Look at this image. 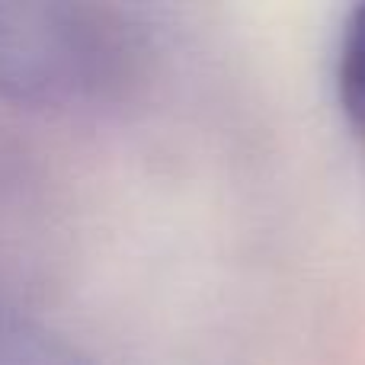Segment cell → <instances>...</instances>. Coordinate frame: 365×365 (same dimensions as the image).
Instances as JSON below:
<instances>
[{"label":"cell","mask_w":365,"mask_h":365,"mask_svg":"<svg viewBox=\"0 0 365 365\" xmlns=\"http://www.w3.org/2000/svg\"><path fill=\"white\" fill-rule=\"evenodd\" d=\"M135 61L125 16L90 4H0V96L81 106L115 93Z\"/></svg>","instance_id":"cell-1"},{"label":"cell","mask_w":365,"mask_h":365,"mask_svg":"<svg viewBox=\"0 0 365 365\" xmlns=\"http://www.w3.org/2000/svg\"><path fill=\"white\" fill-rule=\"evenodd\" d=\"M0 365H83L64 336L0 304Z\"/></svg>","instance_id":"cell-2"},{"label":"cell","mask_w":365,"mask_h":365,"mask_svg":"<svg viewBox=\"0 0 365 365\" xmlns=\"http://www.w3.org/2000/svg\"><path fill=\"white\" fill-rule=\"evenodd\" d=\"M336 90L349 122L365 135V4L349 13L336 55Z\"/></svg>","instance_id":"cell-3"}]
</instances>
